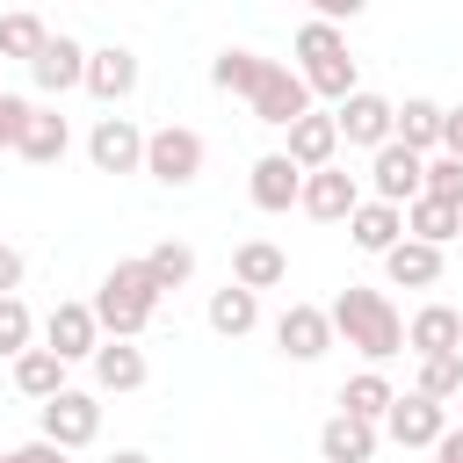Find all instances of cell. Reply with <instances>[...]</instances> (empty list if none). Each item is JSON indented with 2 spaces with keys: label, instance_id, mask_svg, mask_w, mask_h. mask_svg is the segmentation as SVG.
<instances>
[{
  "label": "cell",
  "instance_id": "cell-1",
  "mask_svg": "<svg viewBox=\"0 0 463 463\" xmlns=\"http://www.w3.org/2000/svg\"><path fill=\"white\" fill-rule=\"evenodd\" d=\"M326 318H333V340H347L362 362H391V354L405 347V318H398V304H391L383 289L347 282V289L326 304Z\"/></svg>",
  "mask_w": 463,
  "mask_h": 463
},
{
  "label": "cell",
  "instance_id": "cell-2",
  "mask_svg": "<svg viewBox=\"0 0 463 463\" xmlns=\"http://www.w3.org/2000/svg\"><path fill=\"white\" fill-rule=\"evenodd\" d=\"M159 297H166V289L152 282L145 260H116V268L101 275V289H94V326H101L109 340H137V333L152 326Z\"/></svg>",
  "mask_w": 463,
  "mask_h": 463
},
{
  "label": "cell",
  "instance_id": "cell-3",
  "mask_svg": "<svg viewBox=\"0 0 463 463\" xmlns=\"http://www.w3.org/2000/svg\"><path fill=\"white\" fill-rule=\"evenodd\" d=\"M145 174H152L159 188H188V181L203 174V137H195L188 123H159V130H145Z\"/></svg>",
  "mask_w": 463,
  "mask_h": 463
},
{
  "label": "cell",
  "instance_id": "cell-4",
  "mask_svg": "<svg viewBox=\"0 0 463 463\" xmlns=\"http://www.w3.org/2000/svg\"><path fill=\"white\" fill-rule=\"evenodd\" d=\"M246 101H253V123H268V130H289V123L311 109V87H304V72H297V65H275V58H268Z\"/></svg>",
  "mask_w": 463,
  "mask_h": 463
},
{
  "label": "cell",
  "instance_id": "cell-5",
  "mask_svg": "<svg viewBox=\"0 0 463 463\" xmlns=\"http://www.w3.org/2000/svg\"><path fill=\"white\" fill-rule=\"evenodd\" d=\"M36 412H43V441H58L65 456L87 449V441L101 434V405H94V391H72V383H65V391H51Z\"/></svg>",
  "mask_w": 463,
  "mask_h": 463
},
{
  "label": "cell",
  "instance_id": "cell-6",
  "mask_svg": "<svg viewBox=\"0 0 463 463\" xmlns=\"http://www.w3.org/2000/svg\"><path fill=\"white\" fill-rule=\"evenodd\" d=\"M441 427H449V405L427 398V391H398V398L383 405V434H391L398 449H434Z\"/></svg>",
  "mask_w": 463,
  "mask_h": 463
},
{
  "label": "cell",
  "instance_id": "cell-7",
  "mask_svg": "<svg viewBox=\"0 0 463 463\" xmlns=\"http://www.w3.org/2000/svg\"><path fill=\"white\" fill-rule=\"evenodd\" d=\"M354 203H362V181H354L347 166H311V174H304V188H297V210H304V217H318V224H340Z\"/></svg>",
  "mask_w": 463,
  "mask_h": 463
},
{
  "label": "cell",
  "instance_id": "cell-8",
  "mask_svg": "<svg viewBox=\"0 0 463 463\" xmlns=\"http://www.w3.org/2000/svg\"><path fill=\"white\" fill-rule=\"evenodd\" d=\"M87 159H94L101 174H145V130H137L130 116H101L94 137H87Z\"/></svg>",
  "mask_w": 463,
  "mask_h": 463
},
{
  "label": "cell",
  "instance_id": "cell-9",
  "mask_svg": "<svg viewBox=\"0 0 463 463\" xmlns=\"http://www.w3.org/2000/svg\"><path fill=\"white\" fill-rule=\"evenodd\" d=\"M420 174H427V152H412V145H398V137H383L376 159H369V188H376L383 203H412V195H420Z\"/></svg>",
  "mask_w": 463,
  "mask_h": 463
},
{
  "label": "cell",
  "instance_id": "cell-10",
  "mask_svg": "<svg viewBox=\"0 0 463 463\" xmlns=\"http://www.w3.org/2000/svg\"><path fill=\"white\" fill-rule=\"evenodd\" d=\"M94 101H130L137 94V51L130 43H101V51H87V80H80Z\"/></svg>",
  "mask_w": 463,
  "mask_h": 463
},
{
  "label": "cell",
  "instance_id": "cell-11",
  "mask_svg": "<svg viewBox=\"0 0 463 463\" xmlns=\"http://www.w3.org/2000/svg\"><path fill=\"white\" fill-rule=\"evenodd\" d=\"M43 347L65 354V362H87L101 347V326H94V304H51L43 318Z\"/></svg>",
  "mask_w": 463,
  "mask_h": 463
},
{
  "label": "cell",
  "instance_id": "cell-12",
  "mask_svg": "<svg viewBox=\"0 0 463 463\" xmlns=\"http://www.w3.org/2000/svg\"><path fill=\"white\" fill-rule=\"evenodd\" d=\"M275 347H282L289 362H318V354L333 347V318H326L318 304H289V311L275 318Z\"/></svg>",
  "mask_w": 463,
  "mask_h": 463
},
{
  "label": "cell",
  "instance_id": "cell-13",
  "mask_svg": "<svg viewBox=\"0 0 463 463\" xmlns=\"http://www.w3.org/2000/svg\"><path fill=\"white\" fill-rule=\"evenodd\" d=\"M333 123H340V137H347V145H369V152H376V145L391 137V101H383V94H369V87H354L347 101H333Z\"/></svg>",
  "mask_w": 463,
  "mask_h": 463
},
{
  "label": "cell",
  "instance_id": "cell-14",
  "mask_svg": "<svg viewBox=\"0 0 463 463\" xmlns=\"http://www.w3.org/2000/svg\"><path fill=\"white\" fill-rule=\"evenodd\" d=\"M347 239H354L362 253H383V246H398V239H405V203H383V195L354 203V210H347Z\"/></svg>",
  "mask_w": 463,
  "mask_h": 463
},
{
  "label": "cell",
  "instance_id": "cell-15",
  "mask_svg": "<svg viewBox=\"0 0 463 463\" xmlns=\"http://www.w3.org/2000/svg\"><path fill=\"white\" fill-rule=\"evenodd\" d=\"M405 347L412 354H456L463 347V311L456 304H420L405 318Z\"/></svg>",
  "mask_w": 463,
  "mask_h": 463
},
{
  "label": "cell",
  "instance_id": "cell-16",
  "mask_svg": "<svg viewBox=\"0 0 463 463\" xmlns=\"http://www.w3.org/2000/svg\"><path fill=\"white\" fill-rule=\"evenodd\" d=\"M29 72H36L43 94H72V87L87 80V51H80L72 36H43V51L29 58Z\"/></svg>",
  "mask_w": 463,
  "mask_h": 463
},
{
  "label": "cell",
  "instance_id": "cell-17",
  "mask_svg": "<svg viewBox=\"0 0 463 463\" xmlns=\"http://www.w3.org/2000/svg\"><path fill=\"white\" fill-rule=\"evenodd\" d=\"M246 188H253V203H260V210H289V203H297V188H304V166H297L289 152H260V159H253V174H246Z\"/></svg>",
  "mask_w": 463,
  "mask_h": 463
},
{
  "label": "cell",
  "instance_id": "cell-18",
  "mask_svg": "<svg viewBox=\"0 0 463 463\" xmlns=\"http://www.w3.org/2000/svg\"><path fill=\"white\" fill-rule=\"evenodd\" d=\"M376 260H383V275H391L398 289H434V282H441V246H427V239H398V246H383Z\"/></svg>",
  "mask_w": 463,
  "mask_h": 463
},
{
  "label": "cell",
  "instance_id": "cell-19",
  "mask_svg": "<svg viewBox=\"0 0 463 463\" xmlns=\"http://www.w3.org/2000/svg\"><path fill=\"white\" fill-rule=\"evenodd\" d=\"M318 456H326V463H369V456H376V420L333 412V420L318 427Z\"/></svg>",
  "mask_w": 463,
  "mask_h": 463
},
{
  "label": "cell",
  "instance_id": "cell-20",
  "mask_svg": "<svg viewBox=\"0 0 463 463\" xmlns=\"http://www.w3.org/2000/svg\"><path fill=\"white\" fill-rule=\"evenodd\" d=\"M282 152H289L304 174H311V166H333V152H340V123L318 116V109H304V116L289 123V145H282Z\"/></svg>",
  "mask_w": 463,
  "mask_h": 463
},
{
  "label": "cell",
  "instance_id": "cell-21",
  "mask_svg": "<svg viewBox=\"0 0 463 463\" xmlns=\"http://www.w3.org/2000/svg\"><path fill=\"white\" fill-rule=\"evenodd\" d=\"M87 362H94V391H137V383L152 376V369H145V347H137V340H101V347H94Z\"/></svg>",
  "mask_w": 463,
  "mask_h": 463
},
{
  "label": "cell",
  "instance_id": "cell-22",
  "mask_svg": "<svg viewBox=\"0 0 463 463\" xmlns=\"http://www.w3.org/2000/svg\"><path fill=\"white\" fill-rule=\"evenodd\" d=\"M65 145H72V130H65V116H58V109H29V123H22V137H14V152H22L29 166H58V159H65Z\"/></svg>",
  "mask_w": 463,
  "mask_h": 463
},
{
  "label": "cell",
  "instance_id": "cell-23",
  "mask_svg": "<svg viewBox=\"0 0 463 463\" xmlns=\"http://www.w3.org/2000/svg\"><path fill=\"white\" fill-rule=\"evenodd\" d=\"M463 232V210L441 203V195H412L405 203V239H427V246H449Z\"/></svg>",
  "mask_w": 463,
  "mask_h": 463
},
{
  "label": "cell",
  "instance_id": "cell-24",
  "mask_svg": "<svg viewBox=\"0 0 463 463\" xmlns=\"http://www.w3.org/2000/svg\"><path fill=\"white\" fill-rule=\"evenodd\" d=\"M253 326H260V289H246V282H224V289L210 297V333L239 340V333H253Z\"/></svg>",
  "mask_w": 463,
  "mask_h": 463
},
{
  "label": "cell",
  "instance_id": "cell-25",
  "mask_svg": "<svg viewBox=\"0 0 463 463\" xmlns=\"http://www.w3.org/2000/svg\"><path fill=\"white\" fill-rule=\"evenodd\" d=\"M65 369H72L65 354H51V347H22V354H14V391L43 405L51 391H65Z\"/></svg>",
  "mask_w": 463,
  "mask_h": 463
},
{
  "label": "cell",
  "instance_id": "cell-26",
  "mask_svg": "<svg viewBox=\"0 0 463 463\" xmlns=\"http://www.w3.org/2000/svg\"><path fill=\"white\" fill-rule=\"evenodd\" d=\"M391 137H398V145H412V152H434V145H441V101L412 94L405 109H391Z\"/></svg>",
  "mask_w": 463,
  "mask_h": 463
},
{
  "label": "cell",
  "instance_id": "cell-27",
  "mask_svg": "<svg viewBox=\"0 0 463 463\" xmlns=\"http://www.w3.org/2000/svg\"><path fill=\"white\" fill-rule=\"evenodd\" d=\"M282 275H289V260H282L275 239H246V246L232 253V282H246V289H275Z\"/></svg>",
  "mask_w": 463,
  "mask_h": 463
},
{
  "label": "cell",
  "instance_id": "cell-28",
  "mask_svg": "<svg viewBox=\"0 0 463 463\" xmlns=\"http://www.w3.org/2000/svg\"><path fill=\"white\" fill-rule=\"evenodd\" d=\"M391 398H398V391H391V376H383L376 362H369L362 376H347V383H340V412H362V420H383V405H391Z\"/></svg>",
  "mask_w": 463,
  "mask_h": 463
},
{
  "label": "cell",
  "instance_id": "cell-29",
  "mask_svg": "<svg viewBox=\"0 0 463 463\" xmlns=\"http://www.w3.org/2000/svg\"><path fill=\"white\" fill-rule=\"evenodd\" d=\"M260 51H217V65H210V87L217 94H253V80H260Z\"/></svg>",
  "mask_w": 463,
  "mask_h": 463
},
{
  "label": "cell",
  "instance_id": "cell-30",
  "mask_svg": "<svg viewBox=\"0 0 463 463\" xmlns=\"http://www.w3.org/2000/svg\"><path fill=\"white\" fill-rule=\"evenodd\" d=\"M297 72H304V87L326 94V101H347V94H354V58H347V51L318 58V65H297Z\"/></svg>",
  "mask_w": 463,
  "mask_h": 463
},
{
  "label": "cell",
  "instance_id": "cell-31",
  "mask_svg": "<svg viewBox=\"0 0 463 463\" xmlns=\"http://www.w3.org/2000/svg\"><path fill=\"white\" fill-rule=\"evenodd\" d=\"M412 391H427V398H456L463 391V347L456 354H420V376H412Z\"/></svg>",
  "mask_w": 463,
  "mask_h": 463
},
{
  "label": "cell",
  "instance_id": "cell-32",
  "mask_svg": "<svg viewBox=\"0 0 463 463\" xmlns=\"http://www.w3.org/2000/svg\"><path fill=\"white\" fill-rule=\"evenodd\" d=\"M145 268H152V282H159V289H181V282L195 275V246H181V239H159V246L145 253Z\"/></svg>",
  "mask_w": 463,
  "mask_h": 463
},
{
  "label": "cell",
  "instance_id": "cell-33",
  "mask_svg": "<svg viewBox=\"0 0 463 463\" xmlns=\"http://www.w3.org/2000/svg\"><path fill=\"white\" fill-rule=\"evenodd\" d=\"M43 36H51V29H43L29 7L0 14V58H36V51H43Z\"/></svg>",
  "mask_w": 463,
  "mask_h": 463
},
{
  "label": "cell",
  "instance_id": "cell-34",
  "mask_svg": "<svg viewBox=\"0 0 463 463\" xmlns=\"http://www.w3.org/2000/svg\"><path fill=\"white\" fill-rule=\"evenodd\" d=\"M333 51H347V36H340V22H304L297 29V65H318V58H333Z\"/></svg>",
  "mask_w": 463,
  "mask_h": 463
},
{
  "label": "cell",
  "instance_id": "cell-35",
  "mask_svg": "<svg viewBox=\"0 0 463 463\" xmlns=\"http://www.w3.org/2000/svg\"><path fill=\"white\" fill-rule=\"evenodd\" d=\"M420 195H441V203H456V210H463V159H456V152L427 159V174H420Z\"/></svg>",
  "mask_w": 463,
  "mask_h": 463
},
{
  "label": "cell",
  "instance_id": "cell-36",
  "mask_svg": "<svg viewBox=\"0 0 463 463\" xmlns=\"http://www.w3.org/2000/svg\"><path fill=\"white\" fill-rule=\"evenodd\" d=\"M29 333H36L29 304H22V297H0V354H7V362H14L22 347H29Z\"/></svg>",
  "mask_w": 463,
  "mask_h": 463
},
{
  "label": "cell",
  "instance_id": "cell-37",
  "mask_svg": "<svg viewBox=\"0 0 463 463\" xmlns=\"http://www.w3.org/2000/svg\"><path fill=\"white\" fill-rule=\"evenodd\" d=\"M29 109H36V101H22V94L0 87V145H7V152H14V137H22V123H29Z\"/></svg>",
  "mask_w": 463,
  "mask_h": 463
},
{
  "label": "cell",
  "instance_id": "cell-38",
  "mask_svg": "<svg viewBox=\"0 0 463 463\" xmlns=\"http://www.w3.org/2000/svg\"><path fill=\"white\" fill-rule=\"evenodd\" d=\"M0 463H65V449H58V441H22V449H7Z\"/></svg>",
  "mask_w": 463,
  "mask_h": 463
},
{
  "label": "cell",
  "instance_id": "cell-39",
  "mask_svg": "<svg viewBox=\"0 0 463 463\" xmlns=\"http://www.w3.org/2000/svg\"><path fill=\"white\" fill-rule=\"evenodd\" d=\"M14 289H22V253L0 246V297H14Z\"/></svg>",
  "mask_w": 463,
  "mask_h": 463
},
{
  "label": "cell",
  "instance_id": "cell-40",
  "mask_svg": "<svg viewBox=\"0 0 463 463\" xmlns=\"http://www.w3.org/2000/svg\"><path fill=\"white\" fill-rule=\"evenodd\" d=\"M441 152L463 159V109H441Z\"/></svg>",
  "mask_w": 463,
  "mask_h": 463
},
{
  "label": "cell",
  "instance_id": "cell-41",
  "mask_svg": "<svg viewBox=\"0 0 463 463\" xmlns=\"http://www.w3.org/2000/svg\"><path fill=\"white\" fill-rule=\"evenodd\" d=\"M434 463H463V427H441V441H434Z\"/></svg>",
  "mask_w": 463,
  "mask_h": 463
},
{
  "label": "cell",
  "instance_id": "cell-42",
  "mask_svg": "<svg viewBox=\"0 0 463 463\" xmlns=\"http://www.w3.org/2000/svg\"><path fill=\"white\" fill-rule=\"evenodd\" d=\"M362 7H369V0H318V14H326V22H354Z\"/></svg>",
  "mask_w": 463,
  "mask_h": 463
},
{
  "label": "cell",
  "instance_id": "cell-43",
  "mask_svg": "<svg viewBox=\"0 0 463 463\" xmlns=\"http://www.w3.org/2000/svg\"><path fill=\"white\" fill-rule=\"evenodd\" d=\"M109 463H152V456H145V449H116Z\"/></svg>",
  "mask_w": 463,
  "mask_h": 463
},
{
  "label": "cell",
  "instance_id": "cell-44",
  "mask_svg": "<svg viewBox=\"0 0 463 463\" xmlns=\"http://www.w3.org/2000/svg\"><path fill=\"white\" fill-rule=\"evenodd\" d=\"M304 7H318V0H304Z\"/></svg>",
  "mask_w": 463,
  "mask_h": 463
},
{
  "label": "cell",
  "instance_id": "cell-45",
  "mask_svg": "<svg viewBox=\"0 0 463 463\" xmlns=\"http://www.w3.org/2000/svg\"><path fill=\"white\" fill-rule=\"evenodd\" d=\"M456 405H463V391H456Z\"/></svg>",
  "mask_w": 463,
  "mask_h": 463
}]
</instances>
